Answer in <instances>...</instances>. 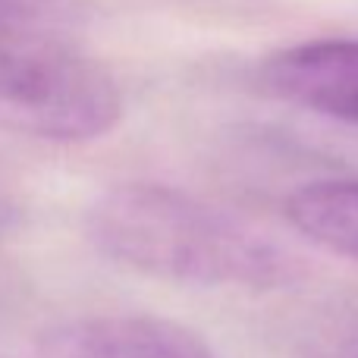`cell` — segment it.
I'll use <instances>...</instances> for the list:
<instances>
[{
  "mask_svg": "<svg viewBox=\"0 0 358 358\" xmlns=\"http://www.w3.org/2000/svg\"><path fill=\"white\" fill-rule=\"evenodd\" d=\"M94 252L126 271L201 289L273 292L305 277L283 239L217 201L164 182H117L85 210Z\"/></svg>",
  "mask_w": 358,
  "mask_h": 358,
  "instance_id": "1",
  "label": "cell"
},
{
  "mask_svg": "<svg viewBox=\"0 0 358 358\" xmlns=\"http://www.w3.org/2000/svg\"><path fill=\"white\" fill-rule=\"evenodd\" d=\"M123 113V88L98 57L35 22L0 29V132L85 145L110 136Z\"/></svg>",
  "mask_w": 358,
  "mask_h": 358,
  "instance_id": "2",
  "label": "cell"
},
{
  "mask_svg": "<svg viewBox=\"0 0 358 358\" xmlns=\"http://www.w3.org/2000/svg\"><path fill=\"white\" fill-rule=\"evenodd\" d=\"M261 82L299 110L358 126V38H311L273 50L261 63Z\"/></svg>",
  "mask_w": 358,
  "mask_h": 358,
  "instance_id": "3",
  "label": "cell"
},
{
  "mask_svg": "<svg viewBox=\"0 0 358 358\" xmlns=\"http://www.w3.org/2000/svg\"><path fill=\"white\" fill-rule=\"evenodd\" d=\"M35 358H220L195 330L151 315H94L50 330Z\"/></svg>",
  "mask_w": 358,
  "mask_h": 358,
  "instance_id": "4",
  "label": "cell"
},
{
  "mask_svg": "<svg viewBox=\"0 0 358 358\" xmlns=\"http://www.w3.org/2000/svg\"><path fill=\"white\" fill-rule=\"evenodd\" d=\"M283 214L302 239L358 261V176L299 185L286 195Z\"/></svg>",
  "mask_w": 358,
  "mask_h": 358,
  "instance_id": "5",
  "label": "cell"
},
{
  "mask_svg": "<svg viewBox=\"0 0 358 358\" xmlns=\"http://www.w3.org/2000/svg\"><path fill=\"white\" fill-rule=\"evenodd\" d=\"M19 220H22V204H19V198H16V189L0 176V236L16 229Z\"/></svg>",
  "mask_w": 358,
  "mask_h": 358,
  "instance_id": "6",
  "label": "cell"
},
{
  "mask_svg": "<svg viewBox=\"0 0 358 358\" xmlns=\"http://www.w3.org/2000/svg\"><path fill=\"white\" fill-rule=\"evenodd\" d=\"M25 22H31L25 0H0V29H13V25Z\"/></svg>",
  "mask_w": 358,
  "mask_h": 358,
  "instance_id": "7",
  "label": "cell"
},
{
  "mask_svg": "<svg viewBox=\"0 0 358 358\" xmlns=\"http://www.w3.org/2000/svg\"><path fill=\"white\" fill-rule=\"evenodd\" d=\"M327 358H358V334H352L346 343H340Z\"/></svg>",
  "mask_w": 358,
  "mask_h": 358,
  "instance_id": "8",
  "label": "cell"
}]
</instances>
